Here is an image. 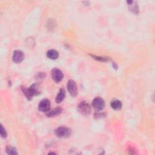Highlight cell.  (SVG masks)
Here are the masks:
<instances>
[{"mask_svg":"<svg viewBox=\"0 0 155 155\" xmlns=\"http://www.w3.org/2000/svg\"><path fill=\"white\" fill-rule=\"evenodd\" d=\"M22 91L24 94L25 95L26 97L28 100H31L32 97L35 96H36L39 94L40 90L39 87L37 84H33L30 88H22Z\"/></svg>","mask_w":155,"mask_h":155,"instance_id":"obj_1","label":"cell"},{"mask_svg":"<svg viewBox=\"0 0 155 155\" xmlns=\"http://www.w3.org/2000/svg\"><path fill=\"white\" fill-rule=\"evenodd\" d=\"M71 130L66 127H59L55 130L56 135L61 138H66L70 136Z\"/></svg>","mask_w":155,"mask_h":155,"instance_id":"obj_2","label":"cell"},{"mask_svg":"<svg viewBox=\"0 0 155 155\" xmlns=\"http://www.w3.org/2000/svg\"><path fill=\"white\" fill-rule=\"evenodd\" d=\"M92 106L96 111H101L105 107L104 101L99 97L94 98L92 102Z\"/></svg>","mask_w":155,"mask_h":155,"instance_id":"obj_3","label":"cell"},{"mask_svg":"<svg viewBox=\"0 0 155 155\" xmlns=\"http://www.w3.org/2000/svg\"><path fill=\"white\" fill-rule=\"evenodd\" d=\"M78 110L79 113L84 115H88L90 113V107L88 103L84 101L82 102L78 107Z\"/></svg>","mask_w":155,"mask_h":155,"instance_id":"obj_4","label":"cell"},{"mask_svg":"<svg viewBox=\"0 0 155 155\" xmlns=\"http://www.w3.org/2000/svg\"><path fill=\"white\" fill-rule=\"evenodd\" d=\"M67 85L70 95L73 97H75L77 95V87L76 82L73 80H69Z\"/></svg>","mask_w":155,"mask_h":155,"instance_id":"obj_5","label":"cell"},{"mask_svg":"<svg viewBox=\"0 0 155 155\" xmlns=\"http://www.w3.org/2000/svg\"><path fill=\"white\" fill-rule=\"evenodd\" d=\"M51 74L52 79L56 82H59L63 79V77H64V75L62 71L58 68H53L51 70Z\"/></svg>","mask_w":155,"mask_h":155,"instance_id":"obj_6","label":"cell"},{"mask_svg":"<svg viewBox=\"0 0 155 155\" xmlns=\"http://www.w3.org/2000/svg\"><path fill=\"white\" fill-rule=\"evenodd\" d=\"M50 102L49 100L45 99L42 100L38 105V109L42 112H47L50 110Z\"/></svg>","mask_w":155,"mask_h":155,"instance_id":"obj_7","label":"cell"},{"mask_svg":"<svg viewBox=\"0 0 155 155\" xmlns=\"http://www.w3.org/2000/svg\"><path fill=\"white\" fill-rule=\"evenodd\" d=\"M24 58V54L21 50H16L13 52L12 60L15 63H19L23 61Z\"/></svg>","mask_w":155,"mask_h":155,"instance_id":"obj_8","label":"cell"},{"mask_svg":"<svg viewBox=\"0 0 155 155\" xmlns=\"http://www.w3.org/2000/svg\"><path fill=\"white\" fill-rule=\"evenodd\" d=\"M62 111V109L59 107L56 108L54 110H48L47 113L46 115L47 117H54L56 116L59 115Z\"/></svg>","mask_w":155,"mask_h":155,"instance_id":"obj_9","label":"cell"},{"mask_svg":"<svg viewBox=\"0 0 155 155\" xmlns=\"http://www.w3.org/2000/svg\"><path fill=\"white\" fill-rule=\"evenodd\" d=\"M110 105L114 110H119L122 108V103L119 100H113L111 102Z\"/></svg>","mask_w":155,"mask_h":155,"instance_id":"obj_10","label":"cell"},{"mask_svg":"<svg viewBox=\"0 0 155 155\" xmlns=\"http://www.w3.org/2000/svg\"><path fill=\"white\" fill-rule=\"evenodd\" d=\"M47 56L50 59H56L59 57V53L55 50H50L47 51Z\"/></svg>","mask_w":155,"mask_h":155,"instance_id":"obj_11","label":"cell"},{"mask_svg":"<svg viewBox=\"0 0 155 155\" xmlns=\"http://www.w3.org/2000/svg\"><path fill=\"white\" fill-rule=\"evenodd\" d=\"M65 96V93L64 90L63 88H61L59 90V91L58 94H57L56 97V103L61 102L64 99Z\"/></svg>","mask_w":155,"mask_h":155,"instance_id":"obj_12","label":"cell"},{"mask_svg":"<svg viewBox=\"0 0 155 155\" xmlns=\"http://www.w3.org/2000/svg\"><path fill=\"white\" fill-rule=\"evenodd\" d=\"M6 151L8 154H18L16 148H15L14 147H11V146L7 147Z\"/></svg>","mask_w":155,"mask_h":155,"instance_id":"obj_13","label":"cell"},{"mask_svg":"<svg viewBox=\"0 0 155 155\" xmlns=\"http://www.w3.org/2000/svg\"><path fill=\"white\" fill-rule=\"evenodd\" d=\"M133 3L131 4L130 5H129V9L132 12H133L134 13H137L138 12V7L137 5H133Z\"/></svg>","mask_w":155,"mask_h":155,"instance_id":"obj_14","label":"cell"},{"mask_svg":"<svg viewBox=\"0 0 155 155\" xmlns=\"http://www.w3.org/2000/svg\"><path fill=\"white\" fill-rule=\"evenodd\" d=\"M1 136L3 138H5L7 137V133L5 130L3 126L1 125Z\"/></svg>","mask_w":155,"mask_h":155,"instance_id":"obj_15","label":"cell"}]
</instances>
